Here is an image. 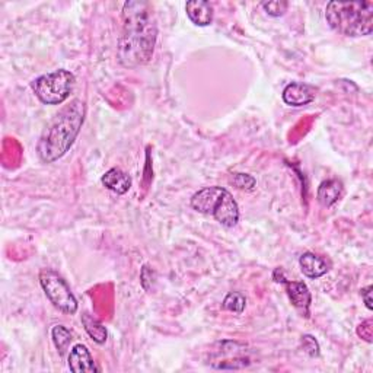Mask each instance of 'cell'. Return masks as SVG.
I'll use <instances>...</instances> for the list:
<instances>
[{
	"mask_svg": "<svg viewBox=\"0 0 373 373\" xmlns=\"http://www.w3.org/2000/svg\"><path fill=\"white\" fill-rule=\"evenodd\" d=\"M316 97V89L312 85L292 82L283 91V101L290 107H303L311 104Z\"/></svg>",
	"mask_w": 373,
	"mask_h": 373,
	"instance_id": "8",
	"label": "cell"
},
{
	"mask_svg": "<svg viewBox=\"0 0 373 373\" xmlns=\"http://www.w3.org/2000/svg\"><path fill=\"white\" fill-rule=\"evenodd\" d=\"M245 306H247L245 296L239 292H230L222 303V308L225 311L235 314H242L243 310H245Z\"/></svg>",
	"mask_w": 373,
	"mask_h": 373,
	"instance_id": "16",
	"label": "cell"
},
{
	"mask_svg": "<svg viewBox=\"0 0 373 373\" xmlns=\"http://www.w3.org/2000/svg\"><path fill=\"white\" fill-rule=\"evenodd\" d=\"M187 17L197 27H208L213 22V6L205 0H190L185 5Z\"/></svg>",
	"mask_w": 373,
	"mask_h": 373,
	"instance_id": "10",
	"label": "cell"
},
{
	"mask_svg": "<svg viewBox=\"0 0 373 373\" xmlns=\"http://www.w3.org/2000/svg\"><path fill=\"white\" fill-rule=\"evenodd\" d=\"M330 27L345 37H366L373 31V2H330L325 9Z\"/></svg>",
	"mask_w": 373,
	"mask_h": 373,
	"instance_id": "3",
	"label": "cell"
},
{
	"mask_svg": "<svg viewBox=\"0 0 373 373\" xmlns=\"http://www.w3.org/2000/svg\"><path fill=\"white\" fill-rule=\"evenodd\" d=\"M302 345L303 350L310 354L311 357L319 356V344L312 336H303L302 337Z\"/></svg>",
	"mask_w": 373,
	"mask_h": 373,
	"instance_id": "19",
	"label": "cell"
},
{
	"mask_svg": "<svg viewBox=\"0 0 373 373\" xmlns=\"http://www.w3.org/2000/svg\"><path fill=\"white\" fill-rule=\"evenodd\" d=\"M263 8L267 12V15L273 17V18H279L281 15H285V12L289 8V3L283 2V0H273V2H264Z\"/></svg>",
	"mask_w": 373,
	"mask_h": 373,
	"instance_id": "17",
	"label": "cell"
},
{
	"mask_svg": "<svg viewBox=\"0 0 373 373\" xmlns=\"http://www.w3.org/2000/svg\"><path fill=\"white\" fill-rule=\"evenodd\" d=\"M343 191V183L339 181V179H327V181L319 184L316 199L319 204H323L324 208H331V205H334L341 199Z\"/></svg>",
	"mask_w": 373,
	"mask_h": 373,
	"instance_id": "13",
	"label": "cell"
},
{
	"mask_svg": "<svg viewBox=\"0 0 373 373\" xmlns=\"http://www.w3.org/2000/svg\"><path fill=\"white\" fill-rule=\"evenodd\" d=\"M40 285L48 298V301L53 303L54 308L63 314L73 315L78 312V301H76L74 294L72 293L69 285L60 274H57L53 270H43L40 273Z\"/></svg>",
	"mask_w": 373,
	"mask_h": 373,
	"instance_id": "6",
	"label": "cell"
},
{
	"mask_svg": "<svg viewBox=\"0 0 373 373\" xmlns=\"http://www.w3.org/2000/svg\"><path fill=\"white\" fill-rule=\"evenodd\" d=\"M51 339H53V343L56 345V349L61 356H64L69 350V345L73 341L72 332L64 327V325H56L51 330Z\"/></svg>",
	"mask_w": 373,
	"mask_h": 373,
	"instance_id": "15",
	"label": "cell"
},
{
	"mask_svg": "<svg viewBox=\"0 0 373 373\" xmlns=\"http://www.w3.org/2000/svg\"><path fill=\"white\" fill-rule=\"evenodd\" d=\"M101 183L107 190L115 192V194L123 196L132 188V178L128 177L120 168H112L107 171L101 178Z\"/></svg>",
	"mask_w": 373,
	"mask_h": 373,
	"instance_id": "12",
	"label": "cell"
},
{
	"mask_svg": "<svg viewBox=\"0 0 373 373\" xmlns=\"http://www.w3.org/2000/svg\"><path fill=\"white\" fill-rule=\"evenodd\" d=\"M274 281L281 283L286 286V292L292 305L298 310L305 318H310V306L312 302V296L310 289L305 285L303 281H290L285 276H283V270L276 268L273 274Z\"/></svg>",
	"mask_w": 373,
	"mask_h": 373,
	"instance_id": "7",
	"label": "cell"
},
{
	"mask_svg": "<svg viewBox=\"0 0 373 373\" xmlns=\"http://www.w3.org/2000/svg\"><path fill=\"white\" fill-rule=\"evenodd\" d=\"M69 369L74 373H94L99 372V367L94 362V357L88 347L83 344H76L69 353Z\"/></svg>",
	"mask_w": 373,
	"mask_h": 373,
	"instance_id": "9",
	"label": "cell"
},
{
	"mask_svg": "<svg viewBox=\"0 0 373 373\" xmlns=\"http://www.w3.org/2000/svg\"><path fill=\"white\" fill-rule=\"evenodd\" d=\"M191 208L203 214H210L216 221L234 228L239 222V208L234 196L223 187H205L191 197Z\"/></svg>",
	"mask_w": 373,
	"mask_h": 373,
	"instance_id": "4",
	"label": "cell"
},
{
	"mask_svg": "<svg viewBox=\"0 0 373 373\" xmlns=\"http://www.w3.org/2000/svg\"><path fill=\"white\" fill-rule=\"evenodd\" d=\"M155 279H157L155 272H153V270L149 265H143V268H141L140 280H141V286H143L145 290L148 288V281H150V285L153 286V283H155Z\"/></svg>",
	"mask_w": 373,
	"mask_h": 373,
	"instance_id": "20",
	"label": "cell"
},
{
	"mask_svg": "<svg viewBox=\"0 0 373 373\" xmlns=\"http://www.w3.org/2000/svg\"><path fill=\"white\" fill-rule=\"evenodd\" d=\"M86 107L82 99H73L50 121L37 145V153L46 163L63 158L73 146L85 123Z\"/></svg>",
	"mask_w": 373,
	"mask_h": 373,
	"instance_id": "2",
	"label": "cell"
},
{
	"mask_svg": "<svg viewBox=\"0 0 373 373\" xmlns=\"http://www.w3.org/2000/svg\"><path fill=\"white\" fill-rule=\"evenodd\" d=\"M372 286H367L365 289H362V298L365 301V305L369 311L373 310V305H372Z\"/></svg>",
	"mask_w": 373,
	"mask_h": 373,
	"instance_id": "22",
	"label": "cell"
},
{
	"mask_svg": "<svg viewBox=\"0 0 373 373\" xmlns=\"http://www.w3.org/2000/svg\"><path fill=\"white\" fill-rule=\"evenodd\" d=\"M76 83L74 74L69 70H56L40 76L34 82L31 88L35 97L46 105H60L66 101Z\"/></svg>",
	"mask_w": 373,
	"mask_h": 373,
	"instance_id": "5",
	"label": "cell"
},
{
	"mask_svg": "<svg viewBox=\"0 0 373 373\" xmlns=\"http://www.w3.org/2000/svg\"><path fill=\"white\" fill-rule=\"evenodd\" d=\"M370 325H372V319H367L357 330L359 336L362 337L363 340H366L367 343H372V327Z\"/></svg>",
	"mask_w": 373,
	"mask_h": 373,
	"instance_id": "21",
	"label": "cell"
},
{
	"mask_svg": "<svg viewBox=\"0 0 373 373\" xmlns=\"http://www.w3.org/2000/svg\"><path fill=\"white\" fill-rule=\"evenodd\" d=\"M232 184L238 188V190H245V191H251L255 188L256 181L255 178L248 175V174H234L232 177Z\"/></svg>",
	"mask_w": 373,
	"mask_h": 373,
	"instance_id": "18",
	"label": "cell"
},
{
	"mask_svg": "<svg viewBox=\"0 0 373 373\" xmlns=\"http://www.w3.org/2000/svg\"><path fill=\"white\" fill-rule=\"evenodd\" d=\"M158 38V27L152 5L128 0L123 6V32L117 56L121 66L134 69L149 63Z\"/></svg>",
	"mask_w": 373,
	"mask_h": 373,
	"instance_id": "1",
	"label": "cell"
},
{
	"mask_svg": "<svg viewBox=\"0 0 373 373\" xmlns=\"http://www.w3.org/2000/svg\"><path fill=\"white\" fill-rule=\"evenodd\" d=\"M82 324L85 327V331L88 332V336L91 337L97 344H104L107 341L108 331L97 318L85 312L82 315Z\"/></svg>",
	"mask_w": 373,
	"mask_h": 373,
	"instance_id": "14",
	"label": "cell"
},
{
	"mask_svg": "<svg viewBox=\"0 0 373 373\" xmlns=\"http://www.w3.org/2000/svg\"><path fill=\"white\" fill-rule=\"evenodd\" d=\"M299 265H301L302 273L308 279L323 277L324 274L328 273V270H330V264L327 263V260H324L323 256H318L312 252L302 254L299 259Z\"/></svg>",
	"mask_w": 373,
	"mask_h": 373,
	"instance_id": "11",
	"label": "cell"
}]
</instances>
